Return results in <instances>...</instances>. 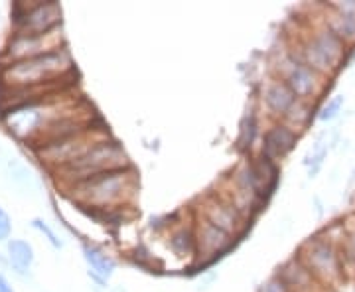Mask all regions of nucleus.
I'll return each instance as SVG.
<instances>
[{
    "label": "nucleus",
    "mask_w": 355,
    "mask_h": 292,
    "mask_svg": "<svg viewBox=\"0 0 355 292\" xmlns=\"http://www.w3.org/2000/svg\"><path fill=\"white\" fill-rule=\"evenodd\" d=\"M71 55L67 50H58L51 53H44L38 58L22 60L8 65L2 71V81L12 85L16 89H28L36 85H51L53 79L62 77L71 69Z\"/></svg>",
    "instance_id": "f257e3e1"
},
{
    "label": "nucleus",
    "mask_w": 355,
    "mask_h": 292,
    "mask_svg": "<svg viewBox=\"0 0 355 292\" xmlns=\"http://www.w3.org/2000/svg\"><path fill=\"white\" fill-rule=\"evenodd\" d=\"M135 188V176L125 168L97 174L93 178L76 184V196L81 202L91 203L95 207H105L121 202Z\"/></svg>",
    "instance_id": "f03ea898"
},
{
    "label": "nucleus",
    "mask_w": 355,
    "mask_h": 292,
    "mask_svg": "<svg viewBox=\"0 0 355 292\" xmlns=\"http://www.w3.org/2000/svg\"><path fill=\"white\" fill-rule=\"evenodd\" d=\"M127 166V156L116 142H101L91 148L83 158L76 160L73 164L65 166V172L79 182L93 178L97 174H105L111 170H121Z\"/></svg>",
    "instance_id": "7ed1b4c3"
},
{
    "label": "nucleus",
    "mask_w": 355,
    "mask_h": 292,
    "mask_svg": "<svg viewBox=\"0 0 355 292\" xmlns=\"http://www.w3.org/2000/svg\"><path fill=\"white\" fill-rule=\"evenodd\" d=\"M105 142L103 137H93L89 130H83L79 135H73L69 139L60 140L55 144H50V146H44L40 151V156L46 160V162H55V164H73L76 160L83 158L85 154L95 148L97 144Z\"/></svg>",
    "instance_id": "20e7f679"
},
{
    "label": "nucleus",
    "mask_w": 355,
    "mask_h": 292,
    "mask_svg": "<svg viewBox=\"0 0 355 292\" xmlns=\"http://www.w3.org/2000/svg\"><path fill=\"white\" fill-rule=\"evenodd\" d=\"M342 38H338L331 30H328V32H320L308 42L304 55L308 65H312V69L328 71L338 64V60L342 58Z\"/></svg>",
    "instance_id": "39448f33"
},
{
    "label": "nucleus",
    "mask_w": 355,
    "mask_h": 292,
    "mask_svg": "<svg viewBox=\"0 0 355 292\" xmlns=\"http://www.w3.org/2000/svg\"><path fill=\"white\" fill-rule=\"evenodd\" d=\"M62 44V34H58V30L53 28L46 34H38V36H16L10 42L8 48V58L12 60H30V58H38L44 53H51V51L60 50Z\"/></svg>",
    "instance_id": "423d86ee"
},
{
    "label": "nucleus",
    "mask_w": 355,
    "mask_h": 292,
    "mask_svg": "<svg viewBox=\"0 0 355 292\" xmlns=\"http://www.w3.org/2000/svg\"><path fill=\"white\" fill-rule=\"evenodd\" d=\"M62 18V8L55 2H46V4H36L32 10L18 20L20 30L18 36H38V34H46L53 30L60 24Z\"/></svg>",
    "instance_id": "0eeeda50"
},
{
    "label": "nucleus",
    "mask_w": 355,
    "mask_h": 292,
    "mask_svg": "<svg viewBox=\"0 0 355 292\" xmlns=\"http://www.w3.org/2000/svg\"><path fill=\"white\" fill-rule=\"evenodd\" d=\"M306 263H308V268L310 273L314 270L316 275H320L322 279H334L340 275V265H338V257L334 253L328 243L324 241H312L308 243L306 247Z\"/></svg>",
    "instance_id": "6e6552de"
},
{
    "label": "nucleus",
    "mask_w": 355,
    "mask_h": 292,
    "mask_svg": "<svg viewBox=\"0 0 355 292\" xmlns=\"http://www.w3.org/2000/svg\"><path fill=\"white\" fill-rule=\"evenodd\" d=\"M286 85L291 87L292 93H294L296 97L306 99V97H310V95L316 93V74H314V69H310L308 65H292L288 79H286Z\"/></svg>",
    "instance_id": "1a4fd4ad"
},
{
    "label": "nucleus",
    "mask_w": 355,
    "mask_h": 292,
    "mask_svg": "<svg viewBox=\"0 0 355 292\" xmlns=\"http://www.w3.org/2000/svg\"><path fill=\"white\" fill-rule=\"evenodd\" d=\"M296 135L288 127H275L272 130L266 132L265 139V156L268 160L279 158L282 154H286L294 146Z\"/></svg>",
    "instance_id": "9d476101"
},
{
    "label": "nucleus",
    "mask_w": 355,
    "mask_h": 292,
    "mask_svg": "<svg viewBox=\"0 0 355 292\" xmlns=\"http://www.w3.org/2000/svg\"><path fill=\"white\" fill-rule=\"evenodd\" d=\"M266 105L275 111V113H288L294 103H296V95L292 93V89L286 83H272L265 93Z\"/></svg>",
    "instance_id": "9b49d317"
},
{
    "label": "nucleus",
    "mask_w": 355,
    "mask_h": 292,
    "mask_svg": "<svg viewBox=\"0 0 355 292\" xmlns=\"http://www.w3.org/2000/svg\"><path fill=\"white\" fill-rule=\"evenodd\" d=\"M207 221L214 223L221 231L229 233L231 229L237 225V214H235V209L231 205H227V203L214 202L209 203V207H207Z\"/></svg>",
    "instance_id": "f8f14e48"
},
{
    "label": "nucleus",
    "mask_w": 355,
    "mask_h": 292,
    "mask_svg": "<svg viewBox=\"0 0 355 292\" xmlns=\"http://www.w3.org/2000/svg\"><path fill=\"white\" fill-rule=\"evenodd\" d=\"M83 253H85V261L91 265L95 275H99L101 279H109L113 275L114 261L105 251H101L99 247L85 245L83 247Z\"/></svg>",
    "instance_id": "ddd939ff"
},
{
    "label": "nucleus",
    "mask_w": 355,
    "mask_h": 292,
    "mask_svg": "<svg viewBox=\"0 0 355 292\" xmlns=\"http://www.w3.org/2000/svg\"><path fill=\"white\" fill-rule=\"evenodd\" d=\"M229 241V233L221 231L219 227H216L214 223H209L207 219L203 221V229L200 233V245L205 253H216V251H221Z\"/></svg>",
    "instance_id": "4468645a"
},
{
    "label": "nucleus",
    "mask_w": 355,
    "mask_h": 292,
    "mask_svg": "<svg viewBox=\"0 0 355 292\" xmlns=\"http://www.w3.org/2000/svg\"><path fill=\"white\" fill-rule=\"evenodd\" d=\"M8 253H10V263L18 273H26L32 265V261H34L32 247L22 239H12L8 243Z\"/></svg>",
    "instance_id": "2eb2a0df"
},
{
    "label": "nucleus",
    "mask_w": 355,
    "mask_h": 292,
    "mask_svg": "<svg viewBox=\"0 0 355 292\" xmlns=\"http://www.w3.org/2000/svg\"><path fill=\"white\" fill-rule=\"evenodd\" d=\"M331 32L338 38H354L355 36V4H345L340 6V12L336 16Z\"/></svg>",
    "instance_id": "dca6fc26"
},
{
    "label": "nucleus",
    "mask_w": 355,
    "mask_h": 292,
    "mask_svg": "<svg viewBox=\"0 0 355 292\" xmlns=\"http://www.w3.org/2000/svg\"><path fill=\"white\" fill-rule=\"evenodd\" d=\"M310 275H312L310 268L302 267L300 263L292 261V263H288L286 267L282 268L280 279L284 280L291 289H304L310 282Z\"/></svg>",
    "instance_id": "f3484780"
},
{
    "label": "nucleus",
    "mask_w": 355,
    "mask_h": 292,
    "mask_svg": "<svg viewBox=\"0 0 355 292\" xmlns=\"http://www.w3.org/2000/svg\"><path fill=\"white\" fill-rule=\"evenodd\" d=\"M170 243H172V249H174L180 257L191 255V251H193V235H191L190 231H186V229L174 233Z\"/></svg>",
    "instance_id": "a211bd4d"
},
{
    "label": "nucleus",
    "mask_w": 355,
    "mask_h": 292,
    "mask_svg": "<svg viewBox=\"0 0 355 292\" xmlns=\"http://www.w3.org/2000/svg\"><path fill=\"white\" fill-rule=\"evenodd\" d=\"M261 292H291V286L280 279V277H275L266 282L265 286L261 289Z\"/></svg>",
    "instance_id": "6ab92c4d"
},
{
    "label": "nucleus",
    "mask_w": 355,
    "mask_h": 292,
    "mask_svg": "<svg viewBox=\"0 0 355 292\" xmlns=\"http://www.w3.org/2000/svg\"><path fill=\"white\" fill-rule=\"evenodd\" d=\"M34 227H38L42 233H46V237L50 239V243L53 245V247H60V241H58L55 233H53V231H51V229L48 227V225H46L44 221H40V219H34Z\"/></svg>",
    "instance_id": "aec40b11"
},
{
    "label": "nucleus",
    "mask_w": 355,
    "mask_h": 292,
    "mask_svg": "<svg viewBox=\"0 0 355 292\" xmlns=\"http://www.w3.org/2000/svg\"><path fill=\"white\" fill-rule=\"evenodd\" d=\"M253 137H254V119L253 117H249V127H247V123L243 125V146L245 144H251L253 142Z\"/></svg>",
    "instance_id": "412c9836"
},
{
    "label": "nucleus",
    "mask_w": 355,
    "mask_h": 292,
    "mask_svg": "<svg viewBox=\"0 0 355 292\" xmlns=\"http://www.w3.org/2000/svg\"><path fill=\"white\" fill-rule=\"evenodd\" d=\"M340 105H342V97H338V99H334V101L322 111V114H320V119L322 121H328V119H331L334 114L338 113V109H340Z\"/></svg>",
    "instance_id": "4be33fe9"
},
{
    "label": "nucleus",
    "mask_w": 355,
    "mask_h": 292,
    "mask_svg": "<svg viewBox=\"0 0 355 292\" xmlns=\"http://www.w3.org/2000/svg\"><path fill=\"white\" fill-rule=\"evenodd\" d=\"M10 233V219L0 209V239H6Z\"/></svg>",
    "instance_id": "5701e85b"
},
{
    "label": "nucleus",
    "mask_w": 355,
    "mask_h": 292,
    "mask_svg": "<svg viewBox=\"0 0 355 292\" xmlns=\"http://www.w3.org/2000/svg\"><path fill=\"white\" fill-rule=\"evenodd\" d=\"M0 292H14L12 286H10V284H8L6 280L2 279V277H0Z\"/></svg>",
    "instance_id": "b1692460"
}]
</instances>
